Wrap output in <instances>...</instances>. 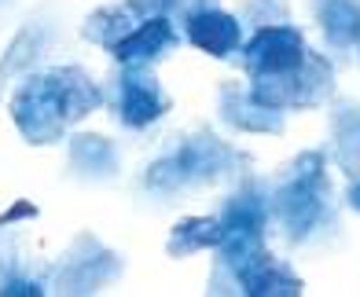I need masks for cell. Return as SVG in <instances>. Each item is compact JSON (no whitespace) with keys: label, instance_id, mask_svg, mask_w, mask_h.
Listing matches in <instances>:
<instances>
[{"label":"cell","instance_id":"obj_13","mask_svg":"<svg viewBox=\"0 0 360 297\" xmlns=\"http://www.w3.org/2000/svg\"><path fill=\"white\" fill-rule=\"evenodd\" d=\"M221 239L228 235H269V180L254 169L239 176L217 206Z\"/></svg>","mask_w":360,"mask_h":297},{"label":"cell","instance_id":"obj_25","mask_svg":"<svg viewBox=\"0 0 360 297\" xmlns=\"http://www.w3.org/2000/svg\"><path fill=\"white\" fill-rule=\"evenodd\" d=\"M353 66H356V70H360V44H356V52H353Z\"/></svg>","mask_w":360,"mask_h":297},{"label":"cell","instance_id":"obj_11","mask_svg":"<svg viewBox=\"0 0 360 297\" xmlns=\"http://www.w3.org/2000/svg\"><path fill=\"white\" fill-rule=\"evenodd\" d=\"M217 121L239 136H280L287 128V110L265 103L250 81H221L217 88Z\"/></svg>","mask_w":360,"mask_h":297},{"label":"cell","instance_id":"obj_20","mask_svg":"<svg viewBox=\"0 0 360 297\" xmlns=\"http://www.w3.org/2000/svg\"><path fill=\"white\" fill-rule=\"evenodd\" d=\"M221 242V224L217 217H180L166 239V253L173 260H184L195 253H206Z\"/></svg>","mask_w":360,"mask_h":297},{"label":"cell","instance_id":"obj_7","mask_svg":"<svg viewBox=\"0 0 360 297\" xmlns=\"http://www.w3.org/2000/svg\"><path fill=\"white\" fill-rule=\"evenodd\" d=\"M59 52H67V22L56 4H41L30 19L19 26L11 44L0 55V81H19L34 70L52 66Z\"/></svg>","mask_w":360,"mask_h":297},{"label":"cell","instance_id":"obj_23","mask_svg":"<svg viewBox=\"0 0 360 297\" xmlns=\"http://www.w3.org/2000/svg\"><path fill=\"white\" fill-rule=\"evenodd\" d=\"M346 206H349L353 213H360V176L349 180V187H346Z\"/></svg>","mask_w":360,"mask_h":297},{"label":"cell","instance_id":"obj_6","mask_svg":"<svg viewBox=\"0 0 360 297\" xmlns=\"http://www.w3.org/2000/svg\"><path fill=\"white\" fill-rule=\"evenodd\" d=\"M309 52L313 48L305 41V29L294 19H283V22H269V26L243 33L239 52L228 62H236L243 77H250V81H269V77L294 74L309 59Z\"/></svg>","mask_w":360,"mask_h":297},{"label":"cell","instance_id":"obj_26","mask_svg":"<svg viewBox=\"0 0 360 297\" xmlns=\"http://www.w3.org/2000/svg\"><path fill=\"white\" fill-rule=\"evenodd\" d=\"M0 88H4V81H0Z\"/></svg>","mask_w":360,"mask_h":297},{"label":"cell","instance_id":"obj_16","mask_svg":"<svg viewBox=\"0 0 360 297\" xmlns=\"http://www.w3.org/2000/svg\"><path fill=\"white\" fill-rule=\"evenodd\" d=\"M327 158L342 176H360V99L331 95V103H327Z\"/></svg>","mask_w":360,"mask_h":297},{"label":"cell","instance_id":"obj_5","mask_svg":"<svg viewBox=\"0 0 360 297\" xmlns=\"http://www.w3.org/2000/svg\"><path fill=\"white\" fill-rule=\"evenodd\" d=\"M107 110L114 125H122L125 132H147L155 128L166 114L173 110V95L158 81L151 66L136 62H118L107 77Z\"/></svg>","mask_w":360,"mask_h":297},{"label":"cell","instance_id":"obj_19","mask_svg":"<svg viewBox=\"0 0 360 297\" xmlns=\"http://www.w3.org/2000/svg\"><path fill=\"white\" fill-rule=\"evenodd\" d=\"M143 15L129 4V0H118V4H107V8H96L85 22H81V37L89 44L103 48V52H114L129 33L140 26Z\"/></svg>","mask_w":360,"mask_h":297},{"label":"cell","instance_id":"obj_2","mask_svg":"<svg viewBox=\"0 0 360 297\" xmlns=\"http://www.w3.org/2000/svg\"><path fill=\"white\" fill-rule=\"evenodd\" d=\"M269 231L287 250H327L342 239V202L327 151L309 147L269 176Z\"/></svg>","mask_w":360,"mask_h":297},{"label":"cell","instance_id":"obj_21","mask_svg":"<svg viewBox=\"0 0 360 297\" xmlns=\"http://www.w3.org/2000/svg\"><path fill=\"white\" fill-rule=\"evenodd\" d=\"M236 15H239V22H243V33H250L257 26H269V22L294 19L287 0H239Z\"/></svg>","mask_w":360,"mask_h":297},{"label":"cell","instance_id":"obj_22","mask_svg":"<svg viewBox=\"0 0 360 297\" xmlns=\"http://www.w3.org/2000/svg\"><path fill=\"white\" fill-rule=\"evenodd\" d=\"M129 4H133L143 19H151V15H166V19H173V22L180 26L195 8L210 4V0H129Z\"/></svg>","mask_w":360,"mask_h":297},{"label":"cell","instance_id":"obj_12","mask_svg":"<svg viewBox=\"0 0 360 297\" xmlns=\"http://www.w3.org/2000/svg\"><path fill=\"white\" fill-rule=\"evenodd\" d=\"M63 176L81 187H110L122 180V147L103 132H74L67 140Z\"/></svg>","mask_w":360,"mask_h":297},{"label":"cell","instance_id":"obj_17","mask_svg":"<svg viewBox=\"0 0 360 297\" xmlns=\"http://www.w3.org/2000/svg\"><path fill=\"white\" fill-rule=\"evenodd\" d=\"M180 44H184V29H180L173 19H166V15H151V19H140V26L129 33L110 55L118 62L158 66L162 59H169Z\"/></svg>","mask_w":360,"mask_h":297},{"label":"cell","instance_id":"obj_24","mask_svg":"<svg viewBox=\"0 0 360 297\" xmlns=\"http://www.w3.org/2000/svg\"><path fill=\"white\" fill-rule=\"evenodd\" d=\"M11 4L15 0H0V19H4V11H11Z\"/></svg>","mask_w":360,"mask_h":297},{"label":"cell","instance_id":"obj_14","mask_svg":"<svg viewBox=\"0 0 360 297\" xmlns=\"http://www.w3.org/2000/svg\"><path fill=\"white\" fill-rule=\"evenodd\" d=\"M184 41L199 52L214 55V59H232L243 44V22L236 11H224L221 0H210V4L195 8L184 22Z\"/></svg>","mask_w":360,"mask_h":297},{"label":"cell","instance_id":"obj_9","mask_svg":"<svg viewBox=\"0 0 360 297\" xmlns=\"http://www.w3.org/2000/svg\"><path fill=\"white\" fill-rule=\"evenodd\" d=\"M335 77L338 66L327 52H309V59L287 77H269V81H250V88L265 99V103L280 107V110H316L327 107L335 95Z\"/></svg>","mask_w":360,"mask_h":297},{"label":"cell","instance_id":"obj_15","mask_svg":"<svg viewBox=\"0 0 360 297\" xmlns=\"http://www.w3.org/2000/svg\"><path fill=\"white\" fill-rule=\"evenodd\" d=\"M309 11L335 66H353V52L360 44V0H309Z\"/></svg>","mask_w":360,"mask_h":297},{"label":"cell","instance_id":"obj_3","mask_svg":"<svg viewBox=\"0 0 360 297\" xmlns=\"http://www.w3.org/2000/svg\"><path fill=\"white\" fill-rule=\"evenodd\" d=\"M210 293L298 297L305 293V279L272 253L269 235H228L214 246Z\"/></svg>","mask_w":360,"mask_h":297},{"label":"cell","instance_id":"obj_4","mask_svg":"<svg viewBox=\"0 0 360 297\" xmlns=\"http://www.w3.org/2000/svg\"><path fill=\"white\" fill-rule=\"evenodd\" d=\"M125 268V253L110 250L103 239H96V231H77L59 260L48 264V293H100L122 283Z\"/></svg>","mask_w":360,"mask_h":297},{"label":"cell","instance_id":"obj_1","mask_svg":"<svg viewBox=\"0 0 360 297\" xmlns=\"http://www.w3.org/2000/svg\"><path fill=\"white\" fill-rule=\"evenodd\" d=\"M250 169L254 158L243 147L228 143L210 125H195L162 143V151L140 169L133 194L147 209H169L195 191L232 187Z\"/></svg>","mask_w":360,"mask_h":297},{"label":"cell","instance_id":"obj_10","mask_svg":"<svg viewBox=\"0 0 360 297\" xmlns=\"http://www.w3.org/2000/svg\"><path fill=\"white\" fill-rule=\"evenodd\" d=\"M37 213V206H30L26 198L11 206V213L0 217V293L4 297H41L48 293V264H37V257L30 253V246L22 239V231L15 227V220Z\"/></svg>","mask_w":360,"mask_h":297},{"label":"cell","instance_id":"obj_18","mask_svg":"<svg viewBox=\"0 0 360 297\" xmlns=\"http://www.w3.org/2000/svg\"><path fill=\"white\" fill-rule=\"evenodd\" d=\"M44 70H48V77H52V88H56L59 103H63V114H67L70 125L85 121L92 110L107 107L103 85H96V77L81 62H52V66H44Z\"/></svg>","mask_w":360,"mask_h":297},{"label":"cell","instance_id":"obj_8","mask_svg":"<svg viewBox=\"0 0 360 297\" xmlns=\"http://www.w3.org/2000/svg\"><path fill=\"white\" fill-rule=\"evenodd\" d=\"M8 114H11L15 128H19V136L34 147H52L70 128L48 70H34L22 77V85H15V92L8 99Z\"/></svg>","mask_w":360,"mask_h":297}]
</instances>
